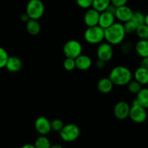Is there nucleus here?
Segmentation results:
<instances>
[{
  "label": "nucleus",
  "instance_id": "obj_1",
  "mask_svg": "<svg viewBox=\"0 0 148 148\" xmlns=\"http://www.w3.org/2000/svg\"><path fill=\"white\" fill-rule=\"evenodd\" d=\"M133 75L128 67L116 66L113 68L109 74V78L114 85L124 86L132 80Z\"/></svg>",
  "mask_w": 148,
  "mask_h": 148
},
{
  "label": "nucleus",
  "instance_id": "obj_2",
  "mask_svg": "<svg viewBox=\"0 0 148 148\" xmlns=\"http://www.w3.org/2000/svg\"><path fill=\"white\" fill-rule=\"evenodd\" d=\"M104 36L107 43L111 46L122 43L126 36L123 24L121 23H115L109 27L104 30Z\"/></svg>",
  "mask_w": 148,
  "mask_h": 148
},
{
  "label": "nucleus",
  "instance_id": "obj_3",
  "mask_svg": "<svg viewBox=\"0 0 148 148\" xmlns=\"http://www.w3.org/2000/svg\"><path fill=\"white\" fill-rule=\"evenodd\" d=\"M84 38L90 44L99 45L105 40L104 30L98 25L88 27L84 33Z\"/></svg>",
  "mask_w": 148,
  "mask_h": 148
},
{
  "label": "nucleus",
  "instance_id": "obj_4",
  "mask_svg": "<svg viewBox=\"0 0 148 148\" xmlns=\"http://www.w3.org/2000/svg\"><path fill=\"white\" fill-rule=\"evenodd\" d=\"M45 6L41 0H30L26 6L25 13L30 20H38L43 17Z\"/></svg>",
  "mask_w": 148,
  "mask_h": 148
},
{
  "label": "nucleus",
  "instance_id": "obj_5",
  "mask_svg": "<svg viewBox=\"0 0 148 148\" xmlns=\"http://www.w3.org/2000/svg\"><path fill=\"white\" fill-rule=\"evenodd\" d=\"M80 134L79 127L75 124H68L64 126L62 130L59 132V135L63 141L72 143L77 140Z\"/></svg>",
  "mask_w": 148,
  "mask_h": 148
},
{
  "label": "nucleus",
  "instance_id": "obj_6",
  "mask_svg": "<svg viewBox=\"0 0 148 148\" xmlns=\"http://www.w3.org/2000/svg\"><path fill=\"white\" fill-rule=\"evenodd\" d=\"M63 53L66 58L75 59L82 54V46L78 40H69L63 46Z\"/></svg>",
  "mask_w": 148,
  "mask_h": 148
},
{
  "label": "nucleus",
  "instance_id": "obj_7",
  "mask_svg": "<svg viewBox=\"0 0 148 148\" xmlns=\"http://www.w3.org/2000/svg\"><path fill=\"white\" fill-rule=\"evenodd\" d=\"M129 117L136 124L144 123L147 118V109L141 106L140 104L132 105Z\"/></svg>",
  "mask_w": 148,
  "mask_h": 148
},
{
  "label": "nucleus",
  "instance_id": "obj_8",
  "mask_svg": "<svg viewBox=\"0 0 148 148\" xmlns=\"http://www.w3.org/2000/svg\"><path fill=\"white\" fill-rule=\"evenodd\" d=\"M96 54L98 59L104 62H109L114 56L113 46L107 42L100 43L97 48Z\"/></svg>",
  "mask_w": 148,
  "mask_h": 148
},
{
  "label": "nucleus",
  "instance_id": "obj_9",
  "mask_svg": "<svg viewBox=\"0 0 148 148\" xmlns=\"http://www.w3.org/2000/svg\"><path fill=\"white\" fill-rule=\"evenodd\" d=\"M35 129L40 135L46 136L51 131V121L45 116H39L35 121Z\"/></svg>",
  "mask_w": 148,
  "mask_h": 148
},
{
  "label": "nucleus",
  "instance_id": "obj_10",
  "mask_svg": "<svg viewBox=\"0 0 148 148\" xmlns=\"http://www.w3.org/2000/svg\"><path fill=\"white\" fill-rule=\"evenodd\" d=\"M130 106L126 101H119L115 105L114 108V114L116 119L119 120H124L130 115Z\"/></svg>",
  "mask_w": 148,
  "mask_h": 148
},
{
  "label": "nucleus",
  "instance_id": "obj_11",
  "mask_svg": "<svg viewBox=\"0 0 148 148\" xmlns=\"http://www.w3.org/2000/svg\"><path fill=\"white\" fill-rule=\"evenodd\" d=\"M133 13L134 11L130 7L124 5L122 7H117L115 13V17L119 21L121 22V23H125L132 20Z\"/></svg>",
  "mask_w": 148,
  "mask_h": 148
},
{
  "label": "nucleus",
  "instance_id": "obj_12",
  "mask_svg": "<svg viewBox=\"0 0 148 148\" xmlns=\"http://www.w3.org/2000/svg\"><path fill=\"white\" fill-rule=\"evenodd\" d=\"M99 17L100 12L93 8H90L87 10L84 14V23L88 27L98 25Z\"/></svg>",
  "mask_w": 148,
  "mask_h": 148
},
{
  "label": "nucleus",
  "instance_id": "obj_13",
  "mask_svg": "<svg viewBox=\"0 0 148 148\" xmlns=\"http://www.w3.org/2000/svg\"><path fill=\"white\" fill-rule=\"evenodd\" d=\"M116 23L115 15L108 12L105 11L100 13L98 26L106 30Z\"/></svg>",
  "mask_w": 148,
  "mask_h": 148
},
{
  "label": "nucleus",
  "instance_id": "obj_14",
  "mask_svg": "<svg viewBox=\"0 0 148 148\" xmlns=\"http://www.w3.org/2000/svg\"><path fill=\"white\" fill-rule=\"evenodd\" d=\"M75 66L77 69L81 71H85L89 69L92 66V59L88 55L81 54L75 59Z\"/></svg>",
  "mask_w": 148,
  "mask_h": 148
},
{
  "label": "nucleus",
  "instance_id": "obj_15",
  "mask_svg": "<svg viewBox=\"0 0 148 148\" xmlns=\"http://www.w3.org/2000/svg\"><path fill=\"white\" fill-rule=\"evenodd\" d=\"M6 69L10 72H17L23 67V62L19 57L15 56H9L5 66Z\"/></svg>",
  "mask_w": 148,
  "mask_h": 148
},
{
  "label": "nucleus",
  "instance_id": "obj_16",
  "mask_svg": "<svg viewBox=\"0 0 148 148\" xmlns=\"http://www.w3.org/2000/svg\"><path fill=\"white\" fill-rule=\"evenodd\" d=\"M114 86V85L108 77L101 78L98 81V85H97L98 90H99L100 92H101L103 94L109 93L113 90Z\"/></svg>",
  "mask_w": 148,
  "mask_h": 148
},
{
  "label": "nucleus",
  "instance_id": "obj_17",
  "mask_svg": "<svg viewBox=\"0 0 148 148\" xmlns=\"http://www.w3.org/2000/svg\"><path fill=\"white\" fill-rule=\"evenodd\" d=\"M134 80L137 81V82L141 85H147L148 84V69H145V68L138 67L136 69L134 73Z\"/></svg>",
  "mask_w": 148,
  "mask_h": 148
},
{
  "label": "nucleus",
  "instance_id": "obj_18",
  "mask_svg": "<svg viewBox=\"0 0 148 148\" xmlns=\"http://www.w3.org/2000/svg\"><path fill=\"white\" fill-rule=\"evenodd\" d=\"M136 53L142 58L148 56V40H140L134 46Z\"/></svg>",
  "mask_w": 148,
  "mask_h": 148
},
{
  "label": "nucleus",
  "instance_id": "obj_19",
  "mask_svg": "<svg viewBox=\"0 0 148 148\" xmlns=\"http://www.w3.org/2000/svg\"><path fill=\"white\" fill-rule=\"evenodd\" d=\"M41 26L38 20H29L26 23V30L31 36H37L40 33Z\"/></svg>",
  "mask_w": 148,
  "mask_h": 148
},
{
  "label": "nucleus",
  "instance_id": "obj_20",
  "mask_svg": "<svg viewBox=\"0 0 148 148\" xmlns=\"http://www.w3.org/2000/svg\"><path fill=\"white\" fill-rule=\"evenodd\" d=\"M137 102L141 106L145 109L148 108V88H142L140 92L137 94Z\"/></svg>",
  "mask_w": 148,
  "mask_h": 148
},
{
  "label": "nucleus",
  "instance_id": "obj_21",
  "mask_svg": "<svg viewBox=\"0 0 148 148\" xmlns=\"http://www.w3.org/2000/svg\"><path fill=\"white\" fill-rule=\"evenodd\" d=\"M111 4V0H93L92 8L101 13L105 12Z\"/></svg>",
  "mask_w": 148,
  "mask_h": 148
},
{
  "label": "nucleus",
  "instance_id": "obj_22",
  "mask_svg": "<svg viewBox=\"0 0 148 148\" xmlns=\"http://www.w3.org/2000/svg\"><path fill=\"white\" fill-rule=\"evenodd\" d=\"M33 145L35 148H50L51 144L46 136L40 135L37 137Z\"/></svg>",
  "mask_w": 148,
  "mask_h": 148
},
{
  "label": "nucleus",
  "instance_id": "obj_23",
  "mask_svg": "<svg viewBox=\"0 0 148 148\" xmlns=\"http://www.w3.org/2000/svg\"><path fill=\"white\" fill-rule=\"evenodd\" d=\"M135 33L140 40H148V27L145 24L138 26Z\"/></svg>",
  "mask_w": 148,
  "mask_h": 148
},
{
  "label": "nucleus",
  "instance_id": "obj_24",
  "mask_svg": "<svg viewBox=\"0 0 148 148\" xmlns=\"http://www.w3.org/2000/svg\"><path fill=\"white\" fill-rule=\"evenodd\" d=\"M145 15L143 12L136 11L133 13L131 20L138 27V26L145 24Z\"/></svg>",
  "mask_w": 148,
  "mask_h": 148
},
{
  "label": "nucleus",
  "instance_id": "obj_25",
  "mask_svg": "<svg viewBox=\"0 0 148 148\" xmlns=\"http://www.w3.org/2000/svg\"><path fill=\"white\" fill-rule=\"evenodd\" d=\"M127 88H128L129 92L137 95L143 88H142V85L139 82H137V81L131 80L127 84Z\"/></svg>",
  "mask_w": 148,
  "mask_h": 148
},
{
  "label": "nucleus",
  "instance_id": "obj_26",
  "mask_svg": "<svg viewBox=\"0 0 148 148\" xmlns=\"http://www.w3.org/2000/svg\"><path fill=\"white\" fill-rule=\"evenodd\" d=\"M123 26H124V31H125L126 35L133 34V33H135L137 28V26L136 25L132 20L124 23V24H123Z\"/></svg>",
  "mask_w": 148,
  "mask_h": 148
},
{
  "label": "nucleus",
  "instance_id": "obj_27",
  "mask_svg": "<svg viewBox=\"0 0 148 148\" xmlns=\"http://www.w3.org/2000/svg\"><path fill=\"white\" fill-rule=\"evenodd\" d=\"M64 124L63 121L59 119H54L51 121V130L54 132H59L62 128L64 127Z\"/></svg>",
  "mask_w": 148,
  "mask_h": 148
},
{
  "label": "nucleus",
  "instance_id": "obj_28",
  "mask_svg": "<svg viewBox=\"0 0 148 148\" xmlns=\"http://www.w3.org/2000/svg\"><path fill=\"white\" fill-rule=\"evenodd\" d=\"M9 55L7 53V51L4 48L0 46V69L5 67Z\"/></svg>",
  "mask_w": 148,
  "mask_h": 148
},
{
  "label": "nucleus",
  "instance_id": "obj_29",
  "mask_svg": "<svg viewBox=\"0 0 148 148\" xmlns=\"http://www.w3.org/2000/svg\"><path fill=\"white\" fill-rule=\"evenodd\" d=\"M63 66L65 70L68 72L73 71L76 68L75 59H71V58H66L63 62Z\"/></svg>",
  "mask_w": 148,
  "mask_h": 148
},
{
  "label": "nucleus",
  "instance_id": "obj_30",
  "mask_svg": "<svg viewBox=\"0 0 148 148\" xmlns=\"http://www.w3.org/2000/svg\"><path fill=\"white\" fill-rule=\"evenodd\" d=\"M93 0H76V3L80 8L88 10L92 5Z\"/></svg>",
  "mask_w": 148,
  "mask_h": 148
},
{
  "label": "nucleus",
  "instance_id": "obj_31",
  "mask_svg": "<svg viewBox=\"0 0 148 148\" xmlns=\"http://www.w3.org/2000/svg\"><path fill=\"white\" fill-rule=\"evenodd\" d=\"M133 49H134V45L132 43H130V42H125V43H124L121 45V51L124 53H125V54H128V53H131Z\"/></svg>",
  "mask_w": 148,
  "mask_h": 148
},
{
  "label": "nucleus",
  "instance_id": "obj_32",
  "mask_svg": "<svg viewBox=\"0 0 148 148\" xmlns=\"http://www.w3.org/2000/svg\"><path fill=\"white\" fill-rule=\"evenodd\" d=\"M128 1L129 0H111V4L115 6L116 7H119L127 5Z\"/></svg>",
  "mask_w": 148,
  "mask_h": 148
},
{
  "label": "nucleus",
  "instance_id": "obj_33",
  "mask_svg": "<svg viewBox=\"0 0 148 148\" xmlns=\"http://www.w3.org/2000/svg\"><path fill=\"white\" fill-rule=\"evenodd\" d=\"M140 66L145 68V69H148V56L142 59L141 62H140Z\"/></svg>",
  "mask_w": 148,
  "mask_h": 148
},
{
  "label": "nucleus",
  "instance_id": "obj_34",
  "mask_svg": "<svg viewBox=\"0 0 148 148\" xmlns=\"http://www.w3.org/2000/svg\"><path fill=\"white\" fill-rule=\"evenodd\" d=\"M116 9H117V7H116L115 6L113 5L112 4H111L109 6H108V7L107 8V10H106V11L108 12L111 13V14H114V15H115L116 11Z\"/></svg>",
  "mask_w": 148,
  "mask_h": 148
},
{
  "label": "nucleus",
  "instance_id": "obj_35",
  "mask_svg": "<svg viewBox=\"0 0 148 148\" xmlns=\"http://www.w3.org/2000/svg\"><path fill=\"white\" fill-rule=\"evenodd\" d=\"M95 66H96L98 69H101L104 68V66H106V62H103V61L100 60V59H98V61H96V62H95Z\"/></svg>",
  "mask_w": 148,
  "mask_h": 148
},
{
  "label": "nucleus",
  "instance_id": "obj_36",
  "mask_svg": "<svg viewBox=\"0 0 148 148\" xmlns=\"http://www.w3.org/2000/svg\"><path fill=\"white\" fill-rule=\"evenodd\" d=\"M20 19H21V20L23 22H24V23H27V21H28L29 20H30V18H29V17L27 16V14H26V13H24V14H23L21 15V17H20Z\"/></svg>",
  "mask_w": 148,
  "mask_h": 148
},
{
  "label": "nucleus",
  "instance_id": "obj_37",
  "mask_svg": "<svg viewBox=\"0 0 148 148\" xmlns=\"http://www.w3.org/2000/svg\"><path fill=\"white\" fill-rule=\"evenodd\" d=\"M20 148H35V147L32 144H25L22 146V147H20Z\"/></svg>",
  "mask_w": 148,
  "mask_h": 148
},
{
  "label": "nucleus",
  "instance_id": "obj_38",
  "mask_svg": "<svg viewBox=\"0 0 148 148\" xmlns=\"http://www.w3.org/2000/svg\"><path fill=\"white\" fill-rule=\"evenodd\" d=\"M50 148H64L62 145H51Z\"/></svg>",
  "mask_w": 148,
  "mask_h": 148
},
{
  "label": "nucleus",
  "instance_id": "obj_39",
  "mask_svg": "<svg viewBox=\"0 0 148 148\" xmlns=\"http://www.w3.org/2000/svg\"><path fill=\"white\" fill-rule=\"evenodd\" d=\"M145 24L148 27V14L145 15Z\"/></svg>",
  "mask_w": 148,
  "mask_h": 148
},
{
  "label": "nucleus",
  "instance_id": "obj_40",
  "mask_svg": "<svg viewBox=\"0 0 148 148\" xmlns=\"http://www.w3.org/2000/svg\"><path fill=\"white\" fill-rule=\"evenodd\" d=\"M147 85H148V84H147Z\"/></svg>",
  "mask_w": 148,
  "mask_h": 148
}]
</instances>
